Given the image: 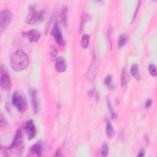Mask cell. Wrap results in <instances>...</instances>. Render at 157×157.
<instances>
[{
	"label": "cell",
	"mask_w": 157,
	"mask_h": 157,
	"mask_svg": "<svg viewBox=\"0 0 157 157\" xmlns=\"http://www.w3.org/2000/svg\"><path fill=\"white\" fill-rule=\"evenodd\" d=\"M29 64L27 54L22 50H17L13 54L11 59V65L12 69L16 71L25 70Z\"/></svg>",
	"instance_id": "obj_1"
},
{
	"label": "cell",
	"mask_w": 157,
	"mask_h": 157,
	"mask_svg": "<svg viewBox=\"0 0 157 157\" xmlns=\"http://www.w3.org/2000/svg\"><path fill=\"white\" fill-rule=\"evenodd\" d=\"M24 144L22 133L20 130H17L14 140L8 148H6V152H10L16 155H20L23 149Z\"/></svg>",
	"instance_id": "obj_2"
},
{
	"label": "cell",
	"mask_w": 157,
	"mask_h": 157,
	"mask_svg": "<svg viewBox=\"0 0 157 157\" xmlns=\"http://www.w3.org/2000/svg\"><path fill=\"white\" fill-rule=\"evenodd\" d=\"M44 17L45 12L44 10H37L34 6H31L29 8V12L25 20L30 25H34L42 21Z\"/></svg>",
	"instance_id": "obj_3"
},
{
	"label": "cell",
	"mask_w": 157,
	"mask_h": 157,
	"mask_svg": "<svg viewBox=\"0 0 157 157\" xmlns=\"http://www.w3.org/2000/svg\"><path fill=\"white\" fill-rule=\"evenodd\" d=\"M12 101L13 105L19 111L21 112L26 111L28 108V102L26 98L19 91H16L14 93L12 98Z\"/></svg>",
	"instance_id": "obj_4"
},
{
	"label": "cell",
	"mask_w": 157,
	"mask_h": 157,
	"mask_svg": "<svg viewBox=\"0 0 157 157\" xmlns=\"http://www.w3.org/2000/svg\"><path fill=\"white\" fill-rule=\"evenodd\" d=\"M12 19V13L8 9H3L0 13V29L3 33L10 25Z\"/></svg>",
	"instance_id": "obj_5"
},
{
	"label": "cell",
	"mask_w": 157,
	"mask_h": 157,
	"mask_svg": "<svg viewBox=\"0 0 157 157\" xmlns=\"http://www.w3.org/2000/svg\"><path fill=\"white\" fill-rule=\"evenodd\" d=\"M0 85L3 90H9L12 86L11 77L3 65L0 70Z\"/></svg>",
	"instance_id": "obj_6"
},
{
	"label": "cell",
	"mask_w": 157,
	"mask_h": 157,
	"mask_svg": "<svg viewBox=\"0 0 157 157\" xmlns=\"http://www.w3.org/2000/svg\"><path fill=\"white\" fill-rule=\"evenodd\" d=\"M99 65V61L98 57L95 56L94 58L93 59L92 62L87 73V79L90 82H92L94 80L98 70Z\"/></svg>",
	"instance_id": "obj_7"
},
{
	"label": "cell",
	"mask_w": 157,
	"mask_h": 157,
	"mask_svg": "<svg viewBox=\"0 0 157 157\" xmlns=\"http://www.w3.org/2000/svg\"><path fill=\"white\" fill-rule=\"evenodd\" d=\"M52 36H53V37H54V39H55L56 42H57V44L59 45H62V46L65 45V42L64 38L63 37L62 31H61L60 27H59V25L57 23H55L53 29H52Z\"/></svg>",
	"instance_id": "obj_8"
},
{
	"label": "cell",
	"mask_w": 157,
	"mask_h": 157,
	"mask_svg": "<svg viewBox=\"0 0 157 157\" xmlns=\"http://www.w3.org/2000/svg\"><path fill=\"white\" fill-rule=\"evenodd\" d=\"M25 130L28 135L29 139H32L35 137L36 134V128L34 122L32 120H30L25 123Z\"/></svg>",
	"instance_id": "obj_9"
},
{
	"label": "cell",
	"mask_w": 157,
	"mask_h": 157,
	"mask_svg": "<svg viewBox=\"0 0 157 157\" xmlns=\"http://www.w3.org/2000/svg\"><path fill=\"white\" fill-rule=\"evenodd\" d=\"M23 34V35L26 37L30 42H36L41 37L40 33L34 29L24 32Z\"/></svg>",
	"instance_id": "obj_10"
},
{
	"label": "cell",
	"mask_w": 157,
	"mask_h": 157,
	"mask_svg": "<svg viewBox=\"0 0 157 157\" xmlns=\"http://www.w3.org/2000/svg\"><path fill=\"white\" fill-rule=\"evenodd\" d=\"M67 62L65 58L62 57H60L55 60V68L57 72L63 73L67 69Z\"/></svg>",
	"instance_id": "obj_11"
},
{
	"label": "cell",
	"mask_w": 157,
	"mask_h": 157,
	"mask_svg": "<svg viewBox=\"0 0 157 157\" xmlns=\"http://www.w3.org/2000/svg\"><path fill=\"white\" fill-rule=\"evenodd\" d=\"M30 96H31V106L33 108V110L34 113L36 114L38 108H39V103H38V98H37V92L36 90H31L30 91Z\"/></svg>",
	"instance_id": "obj_12"
},
{
	"label": "cell",
	"mask_w": 157,
	"mask_h": 157,
	"mask_svg": "<svg viewBox=\"0 0 157 157\" xmlns=\"http://www.w3.org/2000/svg\"><path fill=\"white\" fill-rule=\"evenodd\" d=\"M30 152L32 155L37 156H41L42 153V145L40 142H37L34 144L30 149Z\"/></svg>",
	"instance_id": "obj_13"
},
{
	"label": "cell",
	"mask_w": 157,
	"mask_h": 157,
	"mask_svg": "<svg viewBox=\"0 0 157 157\" xmlns=\"http://www.w3.org/2000/svg\"><path fill=\"white\" fill-rule=\"evenodd\" d=\"M130 73L131 75L136 79L139 80L141 79V75H140V70L139 67L137 64H133L130 70Z\"/></svg>",
	"instance_id": "obj_14"
},
{
	"label": "cell",
	"mask_w": 157,
	"mask_h": 157,
	"mask_svg": "<svg viewBox=\"0 0 157 157\" xmlns=\"http://www.w3.org/2000/svg\"><path fill=\"white\" fill-rule=\"evenodd\" d=\"M106 134L108 137L111 138L115 135V130L109 120L106 122Z\"/></svg>",
	"instance_id": "obj_15"
},
{
	"label": "cell",
	"mask_w": 157,
	"mask_h": 157,
	"mask_svg": "<svg viewBox=\"0 0 157 157\" xmlns=\"http://www.w3.org/2000/svg\"><path fill=\"white\" fill-rule=\"evenodd\" d=\"M130 79L128 73L125 68H123L122 70V75H121V85L122 87L125 86L127 82H128Z\"/></svg>",
	"instance_id": "obj_16"
},
{
	"label": "cell",
	"mask_w": 157,
	"mask_h": 157,
	"mask_svg": "<svg viewBox=\"0 0 157 157\" xmlns=\"http://www.w3.org/2000/svg\"><path fill=\"white\" fill-rule=\"evenodd\" d=\"M61 17L62 20L63 25L66 27L67 26V22H68V8L65 6L62 9L61 11Z\"/></svg>",
	"instance_id": "obj_17"
},
{
	"label": "cell",
	"mask_w": 157,
	"mask_h": 157,
	"mask_svg": "<svg viewBox=\"0 0 157 157\" xmlns=\"http://www.w3.org/2000/svg\"><path fill=\"white\" fill-rule=\"evenodd\" d=\"M90 36L87 34H84L80 41V45L84 48H87L89 45Z\"/></svg>",
	"instance_id": "obj_18"
},
{
	"label": "cell",
	"mask_w": 157,
	"mask_h": 157,
	"mask_svg": "<svg viewBox=\"0 0 157 157\" xmlns=\"http://www.w3.org/2000/svg\"><path fill=\"white\" fill-rule=\"evenodd\" d=\"M49 54H50V57L52 61H54L55 60H56V57L57 55V51L55 46L54 45L50 46Z\"/></svg>",
	"instance_id": "obj_19"
},
{
	"label": "cell",
	"mask_w": 157,
	"mask_h": 157,
	"mask_svg": "<svg viewBox=\"0 0 157 157\" xmlns=\"http://www.w3.org/2000/svg\"><path fill=\"white\" fill-rule=\"evenodd\" d=\"M127 36L126 34H122L119 39V48L123 47L127 43Z\"/></svg>",
	"instance_id": "obj_20"
},
{
	"label": "cell",
	"mask_w": 157,
	"mask_h": 157,
	"mask_svg": "<svg viewBox=\"0 0 157 157\" xmlns=\"http://www.w3.org/2000/svg\"><path fill=\"white\" fill-rule=\"evenodd\" d=\"M109 146L108 145L104 142L102 145V147H101V156H106L108 155L109 153Z\"/></svg>",
	"instance_id": "obj_21"
},
{
	"label": "cell",
	"mask_w": 157,
	"mask_h": 157,
	"mask_svg": "<svg viewBox=\"0 0 157 157\" xmlns=\"http://www.w3.org/2000/svg\"><path fill=\"white\" fill-rule=\"evenodd\" d=\"M148 71H149V73H150V75H152V76L155 77L156 76V74H157L156 67L155 65L150 64L148 66Z\"/></svg>",
	"instance_id": "obj_22"
},
{
	"label": "cell",
	"mask_w": 157,
	"mask_h": 157,
	"mask_svg": "<svg viewBox=\"0 0 157 157\" xmlns=\"http://www.w3.org/2000/svg\"><path fill=\"white\" fill-rule=\"evenodd\" d=\"M112 77L111 75H108L104 80V84L108 87L112 88Z\"/></svg>",
	"instance_id": "obj_23"
},
{
	"label": "cell",
	"mask_w": 157,
	"mask_h": 157,
	"mask_svg": "<svg viewBox=\"0 0 157 157\" xmlns=\"http://www.w3.org/2000/svg\"><path fill=\"white\" fill-rule=\"evenodd\" d=\"M108 107L109 109V111H110V113H111V116L112 117V119H116V117H117V115L114 112L112 108V106L111 104V102L109 101H108Z\"/></svg>",
	"instance_id": "obj_24"
},
{
	"label": "cell",
	"mask_w": 157,
	"mask_h": 157,
	"mask_svg": "<svg viewBox=\"0 0 157 157\" xmlns=\"http://www.w3.org/2000/svg\"><path fill=\"white\" fill-rule=\"evenodd\" d=\"M88 94L89 95V96L90 97H95V99H96V101H98L99 99V95L98 93L96 92L95 90H91L88 91Z\"/></svg>",
	"instance_id": "obj_25"
},
{
	"label": "cell",
	"mask_w": 157,
	"mask_h": 157,
	"mask_svg": "<svg viewBox=\"0 0 157 157\" xmlns=\"http://www.w3.org/2000/svg\"><path fill=\"white\" fill-rule=\"evenodd\" d=\"M152 99H148L146 101V102H145V106L146 108H150V106H152Z\"/></svg>",
	"instance_id": "obj_26"
},
{
	"label": "cell",
	"mask_w": 157,
	"mask_h": 157,
	"mask_svg": "<svg viewBox=\"0 0 157 157\" xmlns=\"http://www.w3.org/2000/svg\"><path fill=\"white\" fill-rule=\"evenodd\" d=\"M140 3H141V2H139V3H138V4H137V8H136V9L135 12H134V17H133V21L135 20V19H136V17L138 11H139V7H140Z\"/></svg>",
	"instance_id": "obj_27"
},
{
	"label": "cell",
	"mask_w": 157,
	"mask_h": 157,
	"mask_svg": "<svg viewBox=\"0 0 157 157\" xmlns=\"http://www.w3.org/2000/svg\"><path fill=\"white\" fill-rule=\"evenodd\" d=\"M144 140H145V143L147 144V145H148V144H149V142H150V140H149L148 136H147V135H145V136H144Z\"/></svg>",
	"instance_id": "obj_28"
},
{
	"label": "cell",
	"mask_w": 157,
	"mask_h": 157,
	"mask_svg": "<svg viewBox=\"0 0 157 157\" xmlns=\"http://www.w3.org/2000/svg\"><path fill=\"white\" fill-rule=\"evenodd\" d=\"M61 151L60 150H58L57 152H56V153L55 155V156H62V154L61 153Z\"/></svg>",
	"instance_id": "obj_29"
},
{
	"label": "cell",
	"mask_w": 157,
	"mask_h": 157,
	"mask_svg": "<svg viewBox=\"0 0 157 157\" xmlns=\"http://www.w3.org/2000/svg\"><path fill=\"white\" fill-rule=\"evenodd\" d=\"M137 156H144V150H141Z\"/></svg>",
	"instance_id": "obj_30"
}]
</instances>
